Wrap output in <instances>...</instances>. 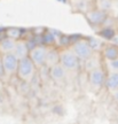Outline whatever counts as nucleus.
I'll list each match as a JSON object with an SVG mask.
<instances>
[{
    "instance_id": "7ed1b4c3",
    "label": "nucleus",
    "mask_w": 118,
    "mask_h": 124,
    "mask_svg": "<svg viewBox=\"0 0 118 124\" xmlns=\"http://www.w3.org/2000/svg\"><path fill=\"white\" fill-rule=\"evenodd\" d=\"M60 63L66 68V71H76L80 67V60L70 47L60 48Z\"/></svg>"
},
{
    "instance_id": "5701e85b",
    "label": "nucleus",
    "mask_w": 118,
    "mask_h": 124,
    "mask_svg": "<svg viewBox=\"0 0 118 124\" xmlns=\"http://www.w3.org/2000/svg\"><path fill=\"white\" fill-rule=\"evenodd\" d=\"M112 1H115V0H112Z\"/></svg>"
},
{
    "instance_id": "6e6552de",
    "label": "nucleus",
    "mask_w": 118,
    "mask_h": 124,
    "mask_svg": "<svg viewBox=\"0 0 118 124\" xmlns=\"http://www.w3.org/2000/svg\"><path fill=\"white\" fill-rule=\"evenodd\" d=\"M56 63H60V48L57 46L48 47L47 54H46V60H45V67L51 68Z\"/></svg>"
},
{
    "instance_id": "f3484780",
    "label": "nucleus",
    "mask_w": 118,
    "mask_h": 124,
    "mask_svg": "<svg viewBox=\"0 0 118 124\" xmlns=\"http://www.w3.org/2000/svg\"><path fill=\"white\" fill-rule=\"evenodd\" d=\"M115 35H116V31L111 27H104L102 28L100 31H97V36H100L101 38L107 40H110Z\"/></svg>"
},
{
    "instance_id": "f257e3e1",
    "label": "nucleus",
    "mask_w": 118,
    "mask_h": 124,
    "mask_svg": "<svg viewBox=\"0 0 118 124\" xmlns=\"http://www.w3.org/2000/svg\"><path fill=\"white\" fill-rule=\"evenodd\" d=\"M35 64L32 63L29 56H24L22 59H18V64L17 69H16V74L17 78L22 82H31V79L33 78L36 72Z\"/></svg>"
},
{
    "instance_id": "20e7f679",
    "label": "nucleus",
    "mask_w": 118,
    "mask_h": 124,
    "mask_svg": "<svg viewBox=\"0 0 118 124\" xmlns=\"http://www.w3.org/2000/svg\"><path fill=\"white\" fill-rule=\"evenodd\" d=\"M48 47L43 44H37L33 47L29 49L28 56L30 58L32 63L35 64L37 69H40L45 67V60H46V54H47Z\"/></svg>"
},
{
    "instance_id": "f03ea898",
    "label": "nucleus",
    "mask_w": 118,
    "mask_h": 124,
    "mask_svg": "<svg viewBox=\"0 0 118 124\" xmlns=\"http://www.w3.org/2000/svg\"><path fill=\"white\" fill-rule=\"evenodd\" d=\"M70 48L77 55V58L80 60V62L87 60L94 53L93 48L91 47V45L88 43V39L84 38V37H80V36L70 45Z\"/></svg>"
},
{
    "instance_id": "a211bd4d",
    "label": "nucleus",
    "mask_w": 118,
    "mask_h": 124,
    "mask_svg": "<svg viewBox=\"0 0 118 124\" xmlns=\"http://www.w3.org/2000/svg\"><path fill=\"white\" fill-rule=\"evenodd\" d=\"M112 7V0H97V8L102 10H109Z\"/></svg>"
},
{
    "instance_id": "2eb2a0df",
    "label": "nucleus",
    "mask_w": 118,
    "mask_h": 124,
    "mask_svg": "<svg viewBox=\"0 0 118 124\" xmlns=\"http://www.w3.org/2000/svg\"><path fill=\"white\" fill-rule=\"evenodd\" d=\"M4 35L14 40H18L23 38L24 31L21 28H17V27H8V28H6V29H4Z\"/></svg>"
},
{
    "instance_id": "39448f33",
    "label": "nucleus",
    "mask_w": 118,
    "mask_h": 124,
    "mask_svg": "<svg viewBox=\"0 0 118 124\" xmlns=\"http://www.w3.org/2000/svg\"><path fill=\"white\" fill-rule=\"evenodd\" d=\"M1 58V66H2V71H4L5 76H14L16 74V69H17L18 64V59L16 55L12 52V53H6L0 55Z\"/></svg>"
},
{
    "instance_id": "ddd939ff",
    "label": "nucleus",
    "mask_w": 118,
    "mask_h": 124,
    "mask_svg": "<svg viewBox=\"0 0 118 124\" xmlns=\"http://www.w3.org/2000/svg\"><path fill=\"white\" fill-rule=\"evenodd\" d=\"M15 43H16V40L4 36L0 39V55L6 53H12L14 47H15Z\"/></svg>"
},
{
    "instance_id": "6ab92c4d",
    "label": "nucleus",
    "mask_w": 118,
    "mask_h": 124,
    "mask_svg": "<svg viewBox=\"0 0 118 124\" xmlns=\"http://www.w3.org/2000/svg\"><path fill=\"white\" fill-rule=\"evenodd\" d=\"M108 71H118V58L115 60H110L108 61V67H107Z\"/></svg>"
},
{
    "instance_id": "dca6fc26",
    "label": "nucleus",
    "mask_w": 118,
    "mask_h": 124,
    "mask_svg": "<svg viewBox=\"0 0 118 124\" xmlns=\"http://www.w3.org/2000/svg\"><path fill=\"white\" fill-rule=\"evenodd\" d=\"M79 37V36H78ZM78 37H74V36H68V35H60L57 36L56 40V46L59 48H66L70 47V45L74 43V40L77 39Z\"/></svg>"
},
{
    "instance_id": "4be33fe9",
    "label": "nucleus",
    "mask_w": 118,
    "mask_h": 124,
    "mask_svg": "<svg viewBox=\"0 0 118 124\" xmlns=\"http://www.w3.org/2000/svg\"><path fill=\"white\" fill-rule=\"evenodd\" d=\"M4 30H0V39H1V38H2V37H4Z\"/></svg>"
},
{
    "instance_id": "412c9836",
    "label": "nucleus",
    "mask_w": 118,
    "mask_h": 124,
    "mask_svg": "<svg viewBox=\"0 0 118 124\" xmlns=\"http://www.w3.org/2000/svg\"><path fill=\"white\" fill-rule=\"evenodd\" d=\"M4 76V71H2V66H1V58H0V77Z\"/></svg>"
},
{
    "instance_id": "9d476101",
    "label": "nucleus",
    "mask_w": 118,
    "mask_h": 124,
    "mask_svg": "<svg viewBox=\"0 0 118 124\" xmlns=\"http://www.w3.org/2000/svg\"><path fill=\"white\" fill-rule=\"evenodd\" d=\"M101 55L107 61L117 59L118 58V45H115V44L103 45L102 49H101Z\"/></svg>"
},
{
    "instance_id": "4468645a",
    "label": "nucleus",
    "mask_w": 118,
    "mask_h": 124,
    "mask_svg": "<svg viewBox=\"0 0 118 124\" xmlns=\"http://www.w3.org/2000/svg\"><path fill=\"white\" fill-rule=\"evenodd\" d=\"M40 40H41V44L43 45L47 46V47H53V46H56L57 36L54 35V31L46 29L45 32L40 37Z\"/></svg>"
},
{
    "instance_id": "9b49d317",
    "label": "nucleus",
    "mask_w": 118,
    "mask_h": 124,
    "mask_svg": "<svg viewBox=\"0 0 118 124\" xmlns=\"http://www.w3.org/2000/svg\"><path fill=\"white\" fill-rule=\"evenodd\" d=\"M103 86L110 93L115 90H118V71H108V74L105 75Z\"/></svg>"
},
{
    "instance_id": "423d86ee",
    "label": "nucleus",
    "mask_w": 118,
    "mask_h": 124,
    "mask_svg": "<svg viewBox=\"0 0 118 124\" xmlns=\"http://www.w3.org/2000/svg\"><path fill=\"white\" fill-rule=\"evenodd\" d=\"M108 17V13L102 9L95 8L89 9L85 13V18L93 28L94 27H102L104 24L105 20Z\"/></svg>"
},
{
    "instance_id": "aec40b11",
    "label": "nucleus",
    "mask_w": 118,
    "mask_h": 124,
    "mask_svg": "<svg viewBox=\"0 0 118 124\" xmlns=\"http://www.w3.org/2000/svg\"><path fill=\"white\" fill-rule=\"evenodd\" d=\"M111 95H112V98H114L115 101L118 102V90H115V91H112V92H111Z\"/></svg>"
},
{
    "instance_id": "1a4fd4ad",
    "label": "nucleus",
    "mask_w": 118,
    "mask_h": 124,
    "mask_svg": "<svg viewBox=\"0 0 118 124\" xmlns=\"http://www.w3.org/2000/svg\"><path fill=\"white\" fill-rule=\"evenodd\" d=\"M48 70H49L51 78H52L53 80H55V82H61V80H63L66 77V72H68L66 69L62 66L61 63L54 64V66H52L51 68H48Z\"/></svg>"
},
{
    "instance_id": "f8f14e48",
    "label": "nucleus",
    "mask_w": 118,
    "mask_h": 124,
    "mask_svg": "<svg viewBox=\"0 0 118 124\" xmlns=\"http://www.w3.org/2000/svg\"><path fill=\"white\" fill-rule=\"evenodd\" d=\"M29 46L26 44V40L25 39H18L16 40V43H15V47L13 49V53L16 55V58L17 59H22L24 56H28V54H29Z\"/></svg>"
},
{
    "instance_id": "0eeeda50",
    "label": "nucleus",
    "mask_w": 118,
    "mask_h": 124,
    "mask_svg": "<svg viewBox=\"0 0 118 124\" xmlns=\"http://www.w3.org/2000/svg\"><path fill=\"white\" fill-rule=\"evenodd\" d=\"M105 75L107 72L101 66L88 70V82L91 86L94 89H101L104 85Z\"/></svg>"
}]
</instances>
